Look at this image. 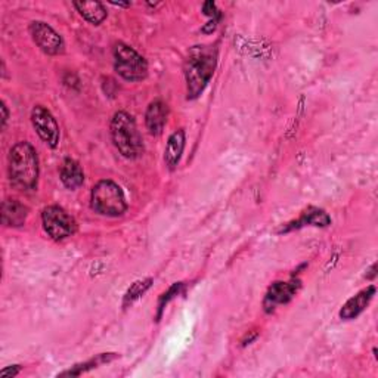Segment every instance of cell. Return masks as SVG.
I'll use <instances>...</instances> for the list:
<instances>
[{
	"label": "cell",
	"mask_w": 378,
	"mask_h": 378,
	"mask_svg": "<svg viewBox=\"0 0 378 378\" xmlns=\"http://www.w3.org/2000/svg\"><path fill=\"white\" fill-rule=\"evenodd\" d=\"M153 284V279L148 278V279H141V281H136L132 284V287L129 288V291L126 293L125 295V306L127 304H132L134 300H138L139 297L151 287Z\"/></svg>",
	"instance_id": "ac0fdd59"
},
{
	"label": "cell",
	"mask_w": 378,
	"mask_h": 378,
	"mask_svg": "<svg viewBox=\"0 0 378 378\" xmlns=\"http://www.w3.org/2000/svg\"><path fill=\"white\" fill-rule=\"evenodd\" d=\"M331 223L330 216L319 209H309L304 211L299 219L288 223L286 227H282L279 232H288L291 229H299L306 225H312V226H328Z\"/></svg>",
	"instance_id": "9a60e30c"
},
{
	"label": "cell",
	"mask_w": 378,
	"mask_h": 378,
	"mask_svg": "<svg viewBox=\"0 0 378 378\" xmlns=\"http://www.w3.org/2000/svg\"><path fill=\"white\" fill-rule=\"evenodd\" d=\"M374 294H375L374 286H370L365 290L359 291L356 295L352 297V299H349L346 302V304L342 307L340 318L344 321H350V319H355L356 316H359L363 310L368 307Z\"/></svg>",
	"instance_id": "30bf717a"
},
{
	"label": "cell",
	"mask_w": 378,
	"mask_h": 378,
	"mask_svg": "<svg viewBox=\"0 0 378 378\" xmlns=\"http://www.w3.org/2000/svg\"><path fill=\"white\" fill-rule=\"evenodd\" d=\"M218 52L213 46H195L185 59L188 99H197L204 92L214 74Z\"/></svg>",
	"instance_id": "6da1fadb"
},
{
	"label": "cell",
	"mask_w": 378,
	"mask_h": 378,
	"mask_svg": "<svg viewBox=\"0 0 378 378\" xmlns=\"http://www.w3.org/2000/svg\"><path fill=\"white\" fill-rule=\"evenodd\" d=\"M375 269H377V265L374 263V265L371 266V269H370V272H371V274H370V275H367V278H368V279H372V278L375 276Z\"/></svg>",
	"instance_id": "603a6c76"
},
{
	"label": "cell",
	"mask_w": 378,
	"mask_h": 378,
	"mask_svg": "<svg viewBox=\"0 0 378 378\" xmlns=\"http://www.w3.org/2000/svg\"><path fill=\"white\" fill-rule=\"evenodd\" d=\"M111 138L120 154L127 160H136L144 154V141L132 115L118 111L111 120Z\"/></svg>",
	"instance_id": "3957f363"
},
{
	"label": "cell",
	"mask_w": 378,
	"mask_h": 378,
	"mask_svg": "<svg viewBox=\"0 0 378 378\" xmlns=\"http://www.w3.org/2000/svg\"><path fill=\"white\" fill-rule=\"evenodd\" d=\"M74 8L93 25H99L106 18V10L101 2H74Z\"/></svg>",
	"instance_id": "2e32d148"
},
{
	"label": "cell",
	"mask_w": 378,
	"mask_h": 378,
	"mask_svg": "<svg viewBox=\"0 0 378 378\" xmlns=\"http://www.w3.org/2000/svg\"><path fill=\"white\" fill-rule=\"evenodd\" d=\"M29 216V209L18 200H5L2 204V223L5 226H22Z\"/></svg>",
	"instance_id": "4fadbf2b"
},
{
	"label": "cell",
	"mask_w": 378,
	"mask_h": 378,
	"mask_svg": "<svg viewBox=\"0 0 378 378\" xmlns=\"http://www.w3.org/2000/svg\"><path fill=\"white\" fill-rule=\"evenodd\" d=\"M90 206L98 214L108 218H118L127 209L123 189L113 181H101L93 186Z\"/></svg>",
	"instance_id": "277c9868"
},
{
	"label": "cell",
	"mask_w": 378,
	"mask_h": 378,
	"mask_svg": "<svg viewBox=\"0 0 378 378\" xmlns=\"http://www.w3.org/2000/svg\"><path fill=\"white\" fill-rule=\"evenodd\" d=\"M181 288H182V284H176V286H173L167 293H164L163 295H161V299H160V315H161V312H163L164 306L181 293Z\"/></svg>",
	"instance_id": "d6986e66"
},
{
	"label": "cell",
	"mask_w": 378,
	"mask_h": 378,
	"mask_svg": "<svg viewBox=\"0 0 378 378\" xmlns=\"http://www.w3.org/2000/svg\"><path fill=\"white\" fill-rule=\"evenodd\" d=\"M167 117H169V108L163 101L157 99L151 102L145 114L146 129L150 130V133L154 134V136H158V134L163 133V129L167 123Z\"/></svg>",
	"instance_id": "8fae6325"
},
{
	"label": "cell",
	"mask_w": 378,
	"mask_h": 378,
	"mask_svg": "<svg viewBox=\"0 0 378 378\" xmlns=\"http://www.w3.org/2000/svg\"><path fill=\"white\" fill-rule=\"evenodd\" d=\"M30 34L34 43L46 55H58L64 50L62 37L52 29V27L42 21H34L30 24Z\"/></svg>",
	"instance_id": "ba28073f"
},
{
	"label": "cell",
	"mask_w": 378,
	"mask_h": 378,
	"mask_svg": "<svg viewBox=\"0 0 378 378\" xmlns=\"http://www.w3.org/2000/svg\"><path fill=\"white\" fill-rule=\"evenodd\" d=\"M115 358L114 354H102V355H98L97 358H93L85 363H82V365H76L73 370H69V371H65V372H61L59 377H77V375H82L85 374L86 371L92 370V368H97L99 365H102V363H106V362H110Z\"/></svg>",
	"instance_id": "e0dca14e"
},
{
	"label": "cell",
	"mask_w": 378,
	"mask_h": 378,
	"mask_svg": "<svg viewBox=\"0 0 378 378\" xmlns=\"http://www.w3.org/2000/svg\"><path fill=\"white\" fill-rule=\"evenodd\" d=\"M18 372H20V368H5V370H2V372H0V377H4V378L15 377V375H18Z\"/></svg>",
	"instance_id": "44dd1931"
},
{
	"label": "cell",
	"mask_w": 378,
	"mask_h": 378,
	"mask_svg": "<svg viewBox=\"0 0 378 378\" xmlns=\"http://www.w3.org/2000/svg\"><path fill=\"white\" fill-rule=\"evenodd\" d=\"M42 222L45 232L55 241L71 237L76 229V220L62 207L49 206L42 213Z\"/></svg>",
	"instance_id": "8992f818"
},
{
	"label": "cell",
	"mask_w": 378,
	"mask_h": 378,
	"mask_svg": "<svg viewBox=\"0 0 378 378\" xmlns=\"http://www.w3.org/2000/svg\"><path fill=\"white\" fill-rule=\"evenodd\" d=\"M59 176L64 186L69 189H77L85 182V173L77 161L73 158L64 160V163L61 164V169H59Z\"/></svg>",
	"instance_id": "5bb4252c"
},
{
	"label": "cell",
	"mask_w": 378,
	"mask_h": 378,
	"mask_svg": "<svg viewBox=\"0 0 378 378\" xmlns=\"http://www.w3.org/2000/svg\"><path fill=\"white\" fill-rule=\"evenodd\" d=\"M204 13L209 17H213L214 21H218L220 18V12L218 10V8H216V5L211 4V2H207L204 5Z\"/></svg>",
	"instance_id": "ffe728a7"
},
{
	"label": "cell",
	"mask_w": 378,
	"mask_h": 378,
	"mask_svg": "<svg viewBox=\"0 0 378 378\" xmlns=\"http://www.w3.org/2000/svg\"><path fill=\"white\" fill-rule=\"evenodd\" d=\"M10 182L24 191L34 189L38 179V158L29 142H18L9 153Z\"/></svg>",
	"instance_id": "7a4b0ae2"
},
{
	"label": "cell",
	"mask_w": 378,
	"mask_h": 378,
	"mask_svg": "<svg viewBox=\"0 0 378 378\" xmlns=\"http://www.w3.org/2000/svg\"><path fill=\"white\" fill-rule=\"evenodd\" d=\"M185 142H186V138H185L183 129L176 130L169 138L166 150H164V161H166V166L170 170H174L179 166V161L185 150Z\"/></svg>",
	"instance_id": "7c38bea8"
},
{
	"label": "cell",
	"mask_w": 378,
	"mask_h": 378,
	"mask_svg": "<svg viewBox=\"0 0 378 378\" xmlns=\"http://www.w3.org/2000/svg\"><path fill=\"white\" fill-rule=\"evenodd\" d=\"M31 123L37 134L50 148H57L59 144V126L55 117L43 105H36L31 111Z\"/></svg>",
	"instance_id": "52a82bcc"
},
{
	"label": "cell",
	"mask_w": 378,
	"mask_h": 378,
	"mask_svg": "<svg viewBox=\"0 0 378 378\" xmlns=\"http://www.w3.org/2000/svg\"><path fill=\"white\" fill-rule=\"evenodd\" d=\"M8 118H9V113H8V108L6 105L2 102V129L6 127V123H8Z\"/></svg>",
	"instance_id": "7402d4cb"
},
{
	"label": "cell",
	"mask_w": 378,
	"mask_h": 378,
	"mask_svg": "<svg viewBox=\"0 0 378 378\" xmlns=\"http://www.w3.org/2000/svg\"><path fill=\"white\" fill-rule=\"evenodd\" d=\"M114 69L120 77L127 82H142L148 76V64L145 58L133 48L117 43L114 46Z\"/></svg>",
	"instance_id": "5b68a950"
},
{
	"label": "cell",
	"mask_w": 378,
	"mask_h": 378,
	"mask_svg": "<svg viewBox=\"0 0 378 378\" xmlns=\"http://www.w3.org/2000/svg\"><path fill=\"white\" fill-rule=\"evenodd\" d=\"M300 288V281H290V282H275L269 288L266 299H265V306L266 310H271L278 304H286L288 303L295 293Z\"/></svg>",
	"instance_id": "9c48e42d"
}]
</instances>
